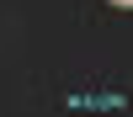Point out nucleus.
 <instances>
[{
    "mask_svg": "<svg viewBox=\"0 0 133 117\" xmlns=\"http://www.w3.org/2000/svg\"><path fill=\"white\" fill-rule=\"evenodd\" d=\"M112 5H128V0H112Z\"/></svg>",
    "mask_w": 133,
    "mask_h": 117,
    "instance_id": "obj_1",
    "label": "nucleus"
}]
</instances>
